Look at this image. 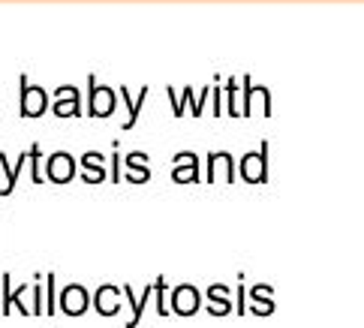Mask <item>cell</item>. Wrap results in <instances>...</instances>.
Here are the masks:
<instances>
[{"mask_svg": "<svg viewBox=\"0 0 364 328\" xmlns=\"http://www.w3.org/2000/svg\"><path fill=\"white\" fill-rule=\"evenodd\" d=\"M90 307V295L82 283H70L67 290L60 292V301H58V310H63L67 317H82V313Z\"/></svg>", "mask_w": 364, "mask_h": 328, "instance_id": "6da1fadb", "label": "cell"}, {"mask_svg": "<svg viewBox=\"0 0 364 328\" xmlns=\"http://www.w3.org/2000/svg\"><path fill=\"white\" fill-rule=\"evenodd\" d=\"M46 175H48L51 184H67V181H73V175H75V160H73L67 151L51 154L48 163H46Z\"/></svg>", "mask_w": 364, "mask_h": 328, "instance_id": "7a4b0ae2", "label": "cell"}, {"mask_svg": "<svg viewBox=\"0 0 364 328\" xmlns=\"http://www.w3.org/2000/svg\"><path fill=\"white\" fill-rule=\"evenodd\" d=\"M202 307V295L196 286H178V290L172 292V310L178 313V317H193Z\"/></svg>", "mask_w": 364, "mask_h": 328, "instance_id": "3957f363", "label": "cell"}, {"mask_svg": "<svg viewBox=\"0 0 364 328\" xmlns=\"http://www.w3.org/2000/svg\"><path fill=\"white\" fill-rule=\"evenodd\" d=\"M121 292L124 290H114L112 283L100 286V290L94 292V307H97L100 317H118L121 313Z\"/></svg>", "mask_w": 364, "mask_h": 328, "instance_id": "277c9868", "label": "cell"}, {"mask_svg": "<svg viewBox=\"0 0 364 328\" xmlns=\"http://www.w3.org/2000/svg\"><path fill=\"white\" fill-rule=\"evenodd\" d=\"M43 112H46V94H43V88L24 85L21 88V115L24 117H36V115H43Z\"/></svg>", "mask_w": 364, "mask_h": 328, "instance_id": "5b68a950", "label": "cell"}, {"mask_svg": "<svg viewBox=\"0 0 364 328\" xmlns=\"http://www.w3.org/2000/svg\"><path fill=\"white\" fill-rule=\"evenodd\" d=\"M217 178H223V181L235 178V166H232V157L226 151L208 157V181H217Z\"/></svg>", "mask_w": 364, "mask_h": 328, "instance_id": "8992f818", "label": "cell"}, {"mask_svg": "<svg viewBox=\"0 0 364 328\" xmlns=\"http://www.w3.org/2000/svg\"><path fill=\"white\" fill-rule=\"evenodd\" d=\"M175 172H172V178L178 181V184H193V181H199V163H196V157H193L190 151L187 154H178L175 157Z\"/></svg>", "mask_w": 364, "mask_h": 328, "instance_id": "52a82bcc", "label": "cell"}, {"mask_svg": "<svg viewBox=\"0 0 364 328\" xmlns=\"http://www.w3.org/2000/svg\"><path fill=\"white\" fill-rule=\"evenodd\" d=\"M114 109V94L109 88H90V115L106 117Z\"/></svg>", "mask_w": 364, "mask_h": 328, "instance_id": "ba28073f", "label": "cell"}, {"mask_svg": "<svg viewBox=\"0 0 364 328\" xmlns=\"http://www.w3.org/2000/svg\"><path fill=\"white\" fill-rule=\"evenodd\" d=\"M208 310L214 313V317H226V313L232 310V301H229V290L226 286H211L208 290Z\"/></svg>", "mask_w": 364, "mask_h": 328, "instance_id": "9c48e42d", "label": "cell"}, {"mask_svg": "<svg viewBox=\"0 0 364 328\" xmlns=\"http://www.w3.org/2000/svg\"><path fill=\"white\" fill-rule=\"evenodd\" d=\"M85 181H87V184H100V181H106L102 157H100L97 151H87V154H85Z\"/></svg>", "mask_w": 364, "mask_h": 328, "instance_id": "30bf717a", "label": "cell"}, {"mask_svg": "<svg viewBox=\"0 0 364 328\" xmlns=\"http://www.w3.org/2000/svg\"><path fill=\"white\" fill-rule=\"evenodd\" d=\"M127 166H129V175H127V181H133V184H145L148 178H151V172H148V166H145V154H129L127 157Z\"/></svg>", "mask_w": 364, "mask_h": 328, "instance_id": "8fae6325", "label": "cell"}, {"mask_svg": "<svg viewBox=\"0 0 364 328\" xmlns=\"http://www.w3.org/2000/svg\"><path fill=\"white\" fill-rule=\"evenodd\" d=\"M24 160H28V154H18V166H9V157L6 154H0V166H4V172H6V184H4V196H9L12 190H16V181H18V172H21V166Z\"/></svg>", "mask_w": 364, "mask_h": 328, "instance_id": "7c38bea8", "label": "cell"}, {"mask_svg": "<svg viewBox=\"0 0 364 328\" xmlns=\"http://www.w3.org/2000/svg\"><path fill=\"white\" fill-rule=\"evenodd\" d=\"M31 163H33V169H31V178H33V184H43V166H40V145H33L31 151Z\"/></svg>", "mask_w": 364, "mask_h": 328, "instance_id": "4fadbf2b", "label": "cell"}, {"mask_svg": "<svg viewBox=\"0 0 364 328\" xmlns=\"http://www.w3.org/2000/svg\"><path fill=\"white\" fill-rule=\"evenodd\" d=\"M31 292H33V307H31V317H43V283L36 280L31 286Z\"/></svg>", "mask_w": 364, "mask_h": 328, "instance_id": "5bb4252c", "label": "cell"}, {"mask_svg": "<svg viewBox=\"0 0 364 328\" xmlns=\"http://www.w3.org/2000/svg\"><path fill=\"white\" fill-rule=\"evenodd\" d=\"M154 295H157V310H160V317H166L168 307L163 305V295H166V280H163V277L154 280Z\"/></svg>", "mask_w": 364, "mask_h": 328, "instance_id": "9a60e30c", "label": "cell"}]
</instances>
